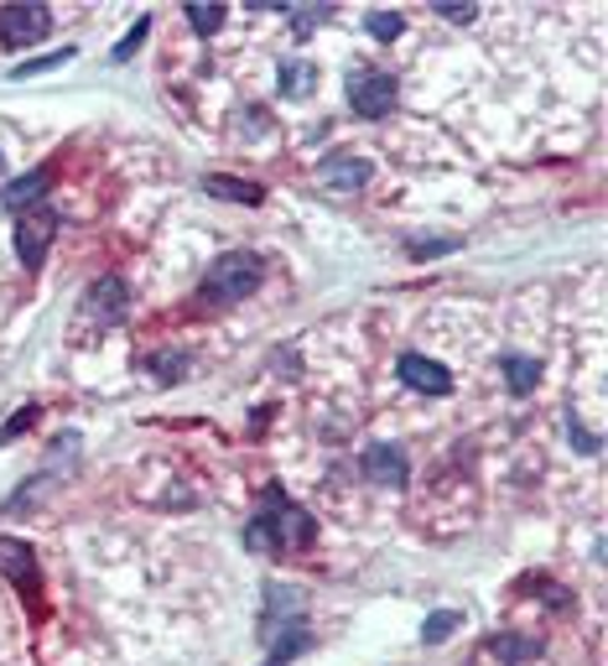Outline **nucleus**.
Wrapping results in <instances>:
<instances>
[{"instance_id": "3", "label": "nucleus", "mask_w": 608, "mask_h": 666, "mask_svg": "<svg viewBox=\"0 0 608 666\" xmlns=\"http://www.w3.org/2000/svg\"><path fill=\"white\" fill-rule=\"evenodd\" d=\"M353 110L370 120H385L395 110V84L370 74V79H353Z\"/></svg>"}, {"instance_id": "16", "label": "nucleus", "mask_w": 608, "mask_h": 666, "mask_svg": "<svg viewBox=\"0 0 608 666\" xmlns=\"http://www.w3.org/2000/svg\"><path fill=\"white\" fill-rule=\"evenodd\" d=\"M245 542H250V547H256V552H271V542H275V531H271V526H266V521H256V526L245 531Z\"/></svg>"}, {"instance_id": "17", "label": "nucleus", "mask_w": 608, "mask_h": 666, "mask_svg": "<svg viewBox=\"0 0 608 666\" xmlns=\"http://www.w3.org/2000/svg\"><path fill=\"white\" fill-rule=\"evenodd\" d=\"M494 656H499V662H520V656H530V641H499Z\"/></svg>"}, {"instance_id": "2", "label": "nucleus", "mask_w": 608, "mask_h": 666, "mask_svg": "<svg viewBox=\"0 0 608 666\" xmlns=\"http://www.w3.org/2000/svg\"><path fill=\"white\" fill-rule=\"evenodd\" d=\"M47 26H53V16L42 5H5L0 11V42L5 47H32V42L47 37Z\"/></svg>"}, {"instance_id": "9", "label": "nucleus", "mask_w": 608, "mask_h": 666, "mask_svg": "<svg viewBox=\"0 0 608 666\" xmlns=\"http://www.w3.org/2000/svg\"><path fill=\"white\" fill-rule=\"evenodd\" d=\"M0 573H11L16 584H32V552L21 547V542H5L0 536Z\"/></svg>"}, {"instance_id": "21", "label": "nucleus", "mask_w": 608, "mask_h": 666, "mask_svg": "<svg viewBox=\"0 0 608 666\" xmlns=\"http://www.w3.org/2000/svg\"><path fill=\"white\" fill-rule=\"evenodd\" d=\"M317 16H323V11H296V16H292V26H296V32H313V26H317Z\"/></svg>"}, {"instance_id": "15", "label": "nucleus", "mask_w": 608, "mask_h": 666, "mask_svg": "<svg viewBox=\"0 0 608 666\" xmlns=\"http://www.w3.org/2000/svg\"><path fill=\"white\" fill-rule=\"evenodd\" d=\"M209 193H218V198H245V203H250V198H260L256 188H245V182H224V177H214V182H209Z\"/></svg>"}, {"instance_id": "11", "label": "nucleus", "mask_w": 608, "mask_h": 666, "mask_svg": "<svg viewBox=\"0 0 608 666\" xmlns=\"http://www.w3.org/2000/svg\"><path fill=\"white\" fill-rule=\"evenodd\" d=\"M281 84H286L292 95H307V89L317 84V68L313 63H292V68H281Z\"/></svg>"}, {"instance_id": "8", "label": "nucleus", "mask_w": 608, "mask_h": 666, "mask_svg": "<svg viewBox=\"0 0 608 666\" xmlns=\"http://www.w3.org/2000/svg\"><path fill=\"white\" fill-rule=\"evenodd\" d=\"M275 536H281V542H292V547H307V542H313V521H307L296 506L281 500V506H275Z\"/></svg>"}, {"instance_id": "14", "label": "nucleus", "mask_w": 608, "mask_h": 666, "mask_svg": "<svg viewBox=\"0 0 608 666\" xmlns=\"http://www.w3.org/2000/svg\"><path fill=\"white\" fill-rule=\"evenodd\" d=\"M401 26H406V21H401V16H391V11H374V16H370V32H374V37H380V42L401 37Z\"/></svg>"}, {"instance_id": "18", "label": "nucleus", "mask_w": 608, "mask_h": 666, "mask_svg": "<svg viewBox=\"0 0 608 666\" xmlns=\"http://www.w3.org/2000/svg\"><path fill=\"white\" fill-rule=\"evenodd\" d=\"M452 625H458V614H432V620H427V641H442Z\"/></svg>"}, {"instance_id": "20", "label": "nucleus", "mask_w": 608, "mask_h": 666, "mask_svg": "<svg viewBox=\"0 0 608 666\" xmlns=\"http://www.w3.org/2000/svg\"><path fill=\"white\" fill-rule=\"evenodd\" d=\"M442 16H452V21H473V5H463V0H452V5H437Z\"/></svg>"}, {"instance_id": "5", "label": "nucleus", "mask_w": 608, "mask_h": 666, "mask_svg": "<svg viewBox=\"0 0 608 666\" xmlns=\"http://www.w3.org/2000/svg\"><path fill=\"white\" fill-rule=\"evenodd\" d=\"M364 474L380 479V485H406V448H395V443H374L364 453Z\"/></svg>"}, {"instance_id": "6", "label": "nucleus", "mask_w": 608, "mask_h": 666, "mask_svg": "<svg viewBox=\"0 0 608 666\" xmlns=\"http://www.w3.org/2000/svg\"><path fill=\"white\" fill-rule=\"evenodd\" d=\"M53 230H58V219L47 214V209H37V214H26L16 224V251L26 255V260H37L47 245H53Z\"/></svg>"}, {"instance_id": "12", "label": "nucleus", "mask_w": 608, "mask_h": 666, "mask_svg": "<svg viewBox=\"0 0 608 666\" xmlns=\"http://www.w3.org/2000/svg\"><path fill=\"white\" fill-rule=\"evenodd\" d=\"M42 188H47V177H21V182H11V188H5V203H11V209H21V203H32Z\"/></svg>"}, {"instance_id": "10", "label": "nucleus", "mask_w": 608, "mask_h": 666, "mask_svg": "<svg viewBox=\"0 0 608 666\" xmlns=\"http://www.w3.org/2000/svg\"><path fill=\"white\" fill-rule=\"evenodd\" d=\"M505 375H510V391L526 396L530 386H536V359H526V354H510V359H505Z\"/></svg>"}, {"instance_id": "19", "label": "nucleus", "mask_w": 608, "mask_h": 666, "mask_svg": "<svg viewBox=\"0 0 608 666\" xmlns=\"http://www.w3.org/2000/svg\"><path fill=\"white\" fill-rule=\"evenodd\" d=\"M140 37H146V21H140V26H136V32H131L125 42H120V47H115V58H131V53L140 47Z\"/></svg>"}, {"instance_id": "7", "label": "nucleus", "mask_w": 608, "mask_h": 666, "mask_svg": "<svg viewBox=\"0 0 608 666\" xmlns=\"http://www.w3.org/2000/svg\"><path fill=\"white\" fill-rule=\"evenodd\" d=\"M317 173H323V182H328V188H364L370 167H364L359 157H328Z\"/></svg>"}, {"instance_id": "1", "label": "nucleus", "mask_w": 608, "mask_h": 666, "mask_svg": "<svg viewBox=\"0 0 608 666\" xmlns=\"http://www.w3.org/2000/svg\"><path fill=\"white\" fill-rule=\"evenodd\" d=\"M260 287V260L256 255H218L214 266H209V292L214 297H250Z\"/></svg>"}, {"instance_id": "13", "label": "nucleus", "mask_w": 608, "mask_h": 666, "mask_svg": "<svg viewBox=\"0 0 608 666\" xmlns=\"http://www.w3.org/2000/svg\"><path fill=\"white\" fill-rule=\"evenodd\" d=\"M188 21L198 32H218L224 26V5H188Z\"/></svg>"}, {"instance_id": "4", "label": "nucleus", "mask_w": 608, "mask_h": 666, "mask_svg": "<svg viewBox=\"0 0 608 666\" xmlns=\"http://www.w3.org/2000/svg\"><path fill=\"white\" fill-rule=\"evenodd\" d=\"M401 380L416 386L421 396H448V386H452V375L442 370L437 359H421V354H406V359H401Z\"/></svg>"}]
</instances>
